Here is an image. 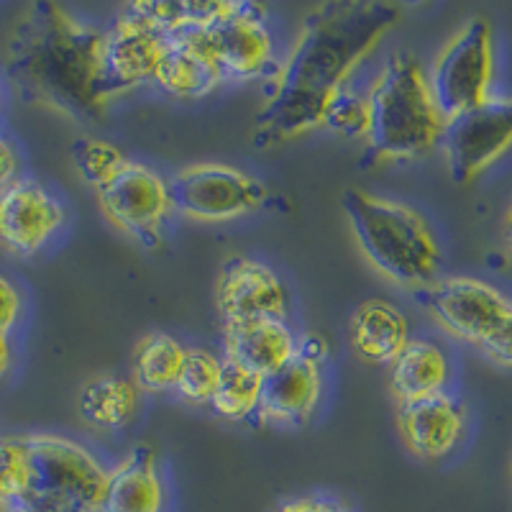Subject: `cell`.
Segmentation results:
<instances>
[{"label": "cell", "instance_id": "obj_12", "mask_svg": "<svg viewBox=\"0 0 512 512\" xmlns=\"http://www.w3.org/2000/svg\"><path fill=\"white\" fill-rule=\"evenodd\" d=\"M210 54L228 80H272L280 70L274 57V36L267 26V8L259 3H236L233 13L203 31Z\"/></svg>", "mask_w": 512, "mask_h": 512}, {"label": "cell", "instance_id": "obj_26", "mask_svg": "<svg viewBox=\"0 0 512 512\" xmlns=\"http://www.w3.org/2000/svg\"><path fill=\"white\" fill-rule=\"evenodd\" d=\"M223 359L205 349H187L180 379H177V395L192 405H210L218 390Z\"/></svg>", "mask_w": 512, "mask_h": 512}, {"label": "cell", "instance_id": "obj_30", "mask_svg": "<svg viewBox=\"0 0 512 512\" xmlns=\"http://www.w3.org/2000/svg\"><path fill=\"white\" fill-rule=\"evenodd\" d=\"M479 349L495 361V364H502V367H512V315L497 328L489 338H484Z\"/></svg>", "mask_w": 512, "mask_h": 512}, {"label": "cell", "instance_id": "obj_31", "mask_svg": "<svg viewBox=\"0 0 512 512\" xmlns=\"http://www.w3.org/2000/svg\"><path fill=\"white\" fill-rule=\"evenodd\" d=\"M277 512H349L346 505L331 497H300V500H290L280 507Z\"/></svg>", "mask_w": 512, "mask_h": 512}, {"label": "cell", "instance_id": "obj_18", "mask_svg": "<svg viewBox=\"0 0 512 512\" xmlns=\"http://www.w3.org/2000/svg\"><path fill=\"white\" fill-rule=\"evenodd\" d=\"M164 482L152 446L136 443L113 469L98 512H164Z\"/></svg>", "mask_w": 512, "mask_h": 512}, {"label": "cell", "instance_id": "obj_34", "mask_svg": "<svg viewBox=\"0 0 512 512\" xmlns=\"http://www.w3.org/2000/svg\"><path fill=\"white\" fill-rule=\"evenodd\" d=\"M11 361H13L11 336H3V333H0V379L8 374V369H11Z\"/></svg>", "mask_w": 512, "mask_h": 512}, {"label": "cell", "instance_id": "obj_17", "mask_svg": "<svg viewBox=\"0 0 512 512\" xmlns=\"http://www.w3.org/2000/svg\"><path fill=\"white\" fill-rule=\"evenodd\" d=\"M226 82L221 64L210 54L203 31L169 36L164 57L154 75V85L182 100L205 98Z\"/></svg>", "mask_w": 512, "mask_h": 512}, {"label": "cell", "instance_id": "obj_11", "mask_svg": "<svg viewBox=\"0 0 512 512\" xmlns=\"http://www.w3.org/2000/svg\"><path fill=\"white\" fill-rule=\"evenodd\" d=\"M167 44V36L123 8L116 24L103 31L100 44V90L108 105L146 82H154Z\"/></svg>", "mask_w": 512, "mask_h": 512}, {"label": "cell", "instance_id": "obj_10", "mask_svg": "<svg viewBox=\"0 0 512 512\" xmlns=\"http://www.w3.org/2000/svg\"><path fill=\"white\" fill-rule=\"evenodd\" d=\"M415 300L423 305L438 326L451 336L482 346L512 315V303L502 292L472 277H451L415 290Z\"/></svg>", "mask_w": 512, "mask_h": 512}, {"label": "cell", "instance_id": "obj_2", "mask_svg": "<svg viewBox=\"0 0 512 512\" xmlns=\"http://www.w3.org/2000/svg\"><path fill=\"white\" fill-rule=\"evenodd\" d=\"M103 31L57 3H34L6 44V75L18 95L70 118H103Z\"/></svg>", "mask_w": 512, "mask_h": 512}, {"label": "cell", "instance_id": "obj_4", "mask_svg": "<svg viewBox=\"0 0 512 512\" xmlns=\"http://www.w3.org/2000/svg\"><path fill=\"white\" fill-rule=\"evenodd\" d=\"M341 203L361 254L382 277L408 290L436 282L441 246L418 210L367 190H346Z\"/></svg>", "mask_w": 512, "mask_h": 512}, {"label": "cell", "instance_id": "obj_33", "mask_svg": "<svg viewBox=\"0 0 512 512\" xmlns=\"http://www.w3.org/2000/svg\"><path fill=\"white\" fill-rule=\"evenodd\" d=\"M18 180V154L11 141L0 134V190Z\"/></svg>", "mask_w": 512, "mask_h": 512}, {"label": "cell", "instance_id": "obj_27", "mask_svg": "<svg viewBox=\"0 0 512 512\" xmlns=\"http://www.w3.org/2000/svg\"><path fill=\"white\" fill-rule=\"evenodd\" d=\"M29 487V456L24 438H0V507L21 512Z\"/></svg>", "mask_w": 512, "mask_h": 512}, {"label": "cell", "instance_id": "obj_20", "mask_svg": "<svg viewBox=\"0 0 512 512\" xmlns=\"http://www.w3.org/2000/svg\"><path fill=\"white\" fill-rule=\"evenodd\" d=\"M410 341V323L397 305L367 300L351 318V346L367 364L390 367Z\"/></svg>", "mask_w": 512, "mask_h": 512}, {"label": "cell", "instance_id": "obj_3", "mask_svg": "<svg viewBox=\"0 0 512 512\" xmlns=\"http://www.w3.org/2000/svg\"><path fill=\"white\" fill-rule=\"evenodd\" d=\"M367 152L361 167L425 157L441 144L446 118L438 111L428 72L410 52H392L367 90Z\"/></svg>", "mask_w": 512, "mask_h": 512}, {"label": "cell", "instance_id": "obj_13", "mask_svg": "<svg viewBox=\"0 0 512 512\" xmlns=\"http://www.w3.org/2000/svg\"><path fill=\"white\" fill-rule=\"evenodd\" d=\"M216 303L223 326L249 320H285L290 313V295L280 274L251 256H231L223 262Z\"/></svg>", "mask_w": 512, "mask_h": 512}, {"label": "cell", "instance_id": "obj_35", "mask_svg": "<svg viewBox=\"0 0 512 512\" xmlns=\"http://www.w3.org/2000/svg\"><path fill=\"white\" fill-rule=\"evenodd\" d=\"M505 239H507V246H510V251H512V208H510V213H507V223H505Z\"/></svg>", "mask_w": 512, "mask_h": 512}, {"label": "cell", "instance_id": "obj_14", "mask_svg": "<svg viewBox=\"0 0 512 512\" xmlns=\"http://www.w3.org/2000/svg\"><path fill=\"white\" fill-rule=\"evenodd\" d=\"M62 200L36 180L18 177L0 190V246L16 256L39 254L62 231Z\"/></svg>", "mask_w": 512, "mask_h": 512}, {"label": "cell", "instance_id": "obj_32", "mask_svg": "<svg viewBox=\"0 0 512 512\" xmlns=\"http://www.w3.org/2000/svg\"><path fill=\"white\" fill-rule=\"evenodd\" d=\"M303 356V359L313 361V364H320L323 367V361L328 356V344L326 338L318 336V333H305L303 338H297V354Z\"/></svg>", "mask_w": 512, "mask_h": 512}, {"label": "cell", "instance_id": "obj_9", "mask_svg": "<svg viewBox=\"0 0 512 512\" xmlns=\"http://www.w3.org/2000/svg\"><path fill=\"white\" fill-rule=\"evenodd\" d=\"M441 146L456 185L477 180L512 146V98H489L446 121Z\"/></svg>", "mask_w": 512, "mask_h": 512}, {"label": "cell", "instance_id": "obj_36", "mask_svg": "<svg viewBox=\"0 0 512 512\" xmlns=\"http://www.w3.org/2000/svg\"><path fill=\"white\" fill-rule=\"evenodd\" d=\"M0 512H18V510H13V507H0Z\"/></svg>", "mask_w": 512, "mask_h": 512}, {"label": "cell", "instance_id": "obj_16", "mask_svg": "<svg viewBox=\"0 0 512 512\" xmlns=\"http://www.w3.org/2000/svg\"><path fill=\"white\" fill-rule=\"evenodd\" d=\"M320 395H323V367L303 359V356H295L285 367L264 377L256 423H305L318 410Z\"/></svg>", "mask_w": 512, "mask_h": 512}, {"label": "cell", "instance_id": "obj_28", "mask_svg": "<svg viewBox=\"0 0 512 512\" xmlns=\"http://www.w3.org/2000/svg\"><path fill=\"white\" fill-rule=\"evenodd\" d=\"M323 126L336 131L349 139H367L369 126V103L367 93H356V90L344 88L336 95L331 108L326 111Z\"/></svg>", "mask_w": 512, "mask_h": 512}, {"label": "cell", "instance_id": "obj_5", "mask_svg": "<svg viewBox=\"0 0 512 512\" xmlns=\"http://www.w3.org/2000/svg\"><path fill=\"white\" fill-rule=\"evenodd\" d=\"M29 487L21 512H98L108 466L82 443L62 436H26Z\"/></svg>", "mask_w": 512, "mask_h": 512}, {"label": "cell", "instance_id": "obj_24", "mask_svg": "<svg viewBox=\"0 0 512 512\" xmlns=\"http://www.w3.org/2000/svg\"><path fill=\"white\" fill-rule=\"evenodd\" d=\"M262 374L251 372L249 367L223 356L221 379L218 390L210 400V408L226 420H249L256 418L259 402H262Z\"/></svg>", "mask_w": 512, "mask_h": 512}, {"label": "cell", "instance_id": "obj_23", "mask_svg": "<svg viewBox=\"0 0 512 512\" xmlns=\"http://www.w3.org/2000/svg\"><path fill=\"white\" fill-rule=\"evenodd\" d=\"M187 349L169 333H149L136 346L134 382L146 392H169L177 387Z\"/></svg>", "mask_w": 512, "mask_h": 512}, {"label": "cell", "instance_id": "obj_15", "mask_svg": "<svg viewBox=\"0 0 512 512\" xmlns=\"http://www.w3.org/2000/svg\"><path fill=\"white\" fill-rule=\"evenodd\" d=\"M397 428L410 454L425 461H436L451 454L461 443L466 431V413L454 397L443 392V395L400 405Z\"/></svg>", "mask_w": 512, "mask_h": 512}, {"label": "cell", "instance_id": "obj_21", "mask_svg": "<svg viewBox=\"0 0 512 512\" xmlns=\"http://www.w3.org/2000/svg\"><path fill=\"white\" fill-rule=\"evenodd\" d=\"M451 382V364L441 346L423 338H410L390 364V387L400 405L443 395Z\"/></svg>", "mask_w": 512, "mask_h": 512}, {"label": "cell", "instance_id": "obj_1", "mask_svg": "<svg viewBox=\"0 0 512 512\" xmlns=\"http://www.w3.org/2000/svg\"><path fill=\"white\" fill-rule=\"evenodd\" d=\"M397 24L400 8L382 0H328L315 6L256 113V149L290 144L323 126L356 67Z\"/></svg>", "mask_w": 512, "mask_h": 512}, {"label": "cell", "instance_id": "obj_8", "mask_svg": "<svg viewBox=\"0 0 512 512\" xmlns=\"http://www.w3.org/2000/svg\"><path fill=\"white\" fill-rule=\"evenodd\" d=\"M95 198L103 216L118 231L146 246H157L162 241L164 226L175 213L167 177L134 159H128L126 167L108 185L95 190Z\"/></svg>", "mask_w": 512, "mask_h": 512}, {"label": "cell", "instance_id": "obj_7", "mask_svg": "<svg viewBox=\"0 0 512 512\" xmlns=\"http://www.w3.org/2000/svg\"><path fill=\"white\" fill-rule=\"evenodd\" d=\"M175 213L198 223H228L267 203V185L231 164H190L169 177Z\"/></svg>", "mask_w": 512, "mask_h": 512}, {"label": "cell", "instance_id": "obj_29", "mask_svg": "<svg viewBox=\"0 0 512 512\" xmlns=\"http://www.w3.org/2000/svg\"><path fill=\"white\" fill-rule=\"evenodd\" d=\"M21 313H24V297L6 274H0V333L3 336H11L21 320Z\"/></svg>", "mask_w": 512, "mask_h": 512}, {"label": "cell", "instance_id": "obj_6", "mask_svg": "<svg viewBox=\"0 0 512 512\" xmlns=\"http://www.w3.org/2000/svg\"><path fill=\"white\" fill-rule=\"evenodd\" d=\"M428 82L438 111L446 121L492 98L495 41L487 18H472L451 36L433 62Z\"/></svg>", "mask_w": 512, "mask_h": 512}, {"label": "cell", "instance_id": "obj_25", "mask_svg": "<svg viewBox=\"0 0 512 512\" xmlns=\"http://www.w3.org/2000/svg\"><path fill=\"white\" fill-rule=\"evenodd\" d=\"M72 162H75L82 180L88 182L93 190H100L126 167L128 157L111 141L80 136V139L72 141Z\"/></svg>", "mask_w": 512, "mask_h": 512}, {"label": "cell", "instance_id": "obj_22", "mask_svg": "<svg viewBox=\"0 0 512 512\" xmlns=\"http://www.w3.org/2000/svg\"><path fill=\"white\" fill-rule=\"evenodd\" d=\"M139 410V387L134 379L100 377L85 384L80 395V413L90 425L118 431L134 420Z\"/></svg>", "mask_w": 512, "mask_h": 512}, {"label": "cell", "instance_id": "obj_19", "mask_svg": "<svg viewBox=\"0 0 512 512\" xmlns=\"http://www.w3.org/2000/svg\"><path fill=\"white\" fill-rule=\"evenodd\" d=\"M226 359L239 361L251 372L269 377L297 354V336L287 320H249L223 326Z\"/></svg>", "mask_w": 512, "mask_h": 512}]
</instances>
